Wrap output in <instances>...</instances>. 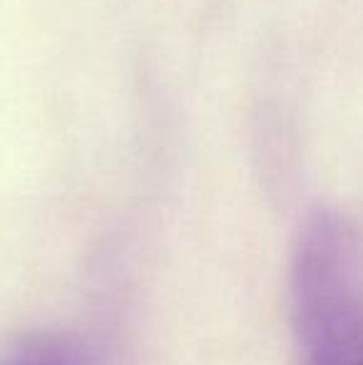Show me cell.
<instances>
[{
  "label": "cell",
  "instance_id": "2",
  "mask_svg": "<svg viewBox=\"0 0 363 365\" xmlns=\"http://www.w3.org/2000/svg\"><path fill=\"white\" fill-rule=\"evenodd\" d=\"M0 365H97L83 341L60 333L30 336L20 341Z\"/></svg>",
  "mask_w": 363,
  "mask_h": 365
},
{
  "label": "cell",
  "instance_id": "1",
  "mask_svg": "<svg viewBox=\"0 0 363 365\" xmlns=\"http://www.w3.org/2000/svg\"><path fill=\"white\" fill-rule=\"evenodd\" d=\"M301 365H363V239L346 217L311 214L294 254Z\"/></svg>",
  "mask_w": 363,
  "mask_h": 365
}]
</instances>
